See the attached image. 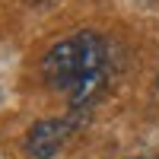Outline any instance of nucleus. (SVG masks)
<instances>
[{
	"label": "nucleus",
	"mask_w": 159,
	"mask_h": 159,
	"mask_svg": "<svg viewBox=\"0 0 159 159\" xmlns=\"http://www.w3.org/2000/svg\"><path fill=\"white\" fill-rule=\"evenodd\" d=\"M105 64H108V45L92 29H80L70 38L51 45L42 57V76L51 89L67 92L73 118L86 111L105 89Z\"/></svg>",
	"instance_id": "1"
},
{
	"label": "nucleus",
	"mask_w": 159,
	"mask_h": 159,
	"mask_svg": "<svg viewBox=\"0 0 159 159\" xmlns=\"http://www.w3.org/2000/svg\"><path fill=\"white\" fill-rule=\"evenodd\" d=\"M80 118H45L35 121L22 137V150L29 153V159H54L61 153V147L67 143V137L73 134Z\"/></svg>",
	"instance_id": "2"
},
{
	"label": "nucleus",
	"mask_w": 159,
	"mask_h": 159,
	"mask_svg": "<svg viewBox=\"0 0 159 159\" xmlns=\"http://www.w3.org/2000/svg\"><path fill=\"white\" fill-rule=\"evenodd\" d=\"M130 159H143V156H130Z\"/></svg>",
	"instance_id": "3"
}]
</instances>
